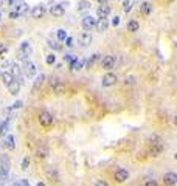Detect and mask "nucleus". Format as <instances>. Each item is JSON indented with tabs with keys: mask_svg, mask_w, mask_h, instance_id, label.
I'll return each mask as SVG.
<instances>
[{
	"mask_svg": "<svg viewBox=\"0 0 177 186\" xmlns=\"http://www.w3.org/2000/svg\"><path fill=\"white\" fill-rule=\"evenodd\" d=\"M30 54H31V45H30V42L25 41V42L20 44V48L17 50V59L19 61H27Z\"/></svg>",
	"mask_w": 177,
	"mask_h": 186,
	"instance_id": "obj_1",
	"label": "nucleus"
},
{
	"mask_svg": "<svg viewBox=\"0 0 177 186\" xmlns=\"http://www.w3.org/2000/svg\"><path fill=\"white\" fill-rule=\"evenodd\" d=\"M163 149H165V146H163L162 141H152L149 144V155L151 157H160Z\"/></svg>",
	"mask_w": 177,
	"mask_h": 186,
	"instance_id": "obj_2",
	"label": "nucleus"
},
{
	"mask_svg": "<svg viewBox=\"0 0 177 186\" xmlns=\"http://www.w3.org/2000/svg\"><path fill=\"white\" fill-rule=\"evenodd\" d=\"M115 82H117V75L115 73H106L104 76H103V79H101V84H103V87H112V86H115Z\"/></svg>",
	"mask_w": 177,
	"mask_h": 186,
	"instance_id": "obj_3",
	"label": "nucleus"
},
{
	"mask_svg": "<svg viewBox=\"0 0 177 186\" xmlns=\"http://www.w3.org/2000/svg\"><path fill=\"white\" fill-rule=\"evenodd\" d=\"M39 123H41V126H44V127H50V126L53 124V116H51V113L41 112V113H39Z\"/></svg>",
	"mask_w": 177,
	"mask_h": 186,
	"instance_id": "obj_4",
	"label": "nucleus"
},
{
	"mask_svg": "<svg viewBox=\"0 0 177 186\" xmlns=\"http://www.w3.org/2000/svg\"><path fill=\"white\" fill-rule=\"evenodd\" d=\"M23 73H25V76H27V78H30V79L36 75V65H34L33 62H30L28 59L25 61V65H23Z\"/></svg>",
	"mask_w": 177,
	"mask_h": 186,
	"instance_id": "obj_5",
	"label": "nucleus"
},
{
	"mask_svg": "<svg viewBox=\"0 0 177 186\" xmlns=\"http://www.w3.org/2000/svg\"><path fill=\"white\" fill-rule=\"evenodd\" d=\"M95 23H96V19L92 17V16H84L83 20H81V25L86 31H90L92 28H95Z\"/></svg>",
	"mask_w": 177,
	"mask_h": 186,
	"instance_id": "obj_6",
	"label": "nucleus"
},
{
	"mask_svg": "<svg viewBox=\"0 0 177 186\" xmlns=\"http://www.w3.org/2000/svg\"><path fill=\"white\" fill-rule=\"evenodd\" d=\"M78 42H79V45L81 46H88L92 44V34L87 33V31L79 33V34H78Z\"/></svg>",
	"mask_w": 177,
	"mask_h": 186,
	"instance_id": "obj_7",
	"label": "nucleus"
},
{
	"mask_svg": "<svg viewBox=\"0 0 177 186\" xmlns=\"http://www.w3.org/2000/svg\"><path fill=\"white\" fill-rule=\"evenodd\" d=\"M101 65H103V68H106V70L114 68V67H115V56H112V54L104 56V57L101 59Z\"/></svg>",
	"mask_w": 177,
	"mask_h": 186,
	"instance_id": "obj_8",
	"label": "nucleus"
},
{
	"mask_svg": "<svg viewBox=\"0 0 177 186\" xmlns=\"http://www.w3.org/2000/svg\"><path fill=\"white\" fill-rule=\"evenodd\" d=\"M114 177H115V180H117L118 183H123V182H126V180L129 179V172H128L126 169H118V171H115Z\"/></svg>",
	"mask_w": 177,
	"mask_h": 186,
	"instance_id": "obj_9",
	"label": "nucleus"
},
{
	"mask_svg": "<svg viewBox=\"0 0 177 186\" xmlns=\"http://www.w3.org/2000/svg\"><path fill=\"white\" fill-rule=\"evenodd\" d=\"M31 16H33V19H42L45 16V6L44 5L34 6V8L31 9Z\"/></svg>",
	"mask_w": 177,
	"mask_h": 186,
	"instance_id": "obj_10",
	"label": "nucleus"
},
{
	"mask_svg": "<svg viewBox=\"0 0 177 186\" xmlns=\"http://www.w3.org/2000/svg\"><path fill=\"white\" fill-rule=\"evenodd\" d=\"M64 12H65V9H64L62 5H53V6L50 8V14H51L53 17H62Z\"/></svg>",
	"mask_w": 177,
	"mask_h": 186,
	"instance_id": "obj_11",
	"label": "nucleus"
},
{
	"mask_svg": "<svg viewBox=\"0 0 177 186\" xmlns=\"http://www.w3.org/2000/svg\"><path fill=\"white\" fill-rule=\"evenodd\" d=\"M96 14H98L99 19H106L110 14V8L106 3H101V6H98V9H96Z\"/></svg>",
	"mask_w": 177,
	"mask_h": 186,
	"instance_id": "obj_12",
	"label": "nucleus"
},
{
	"mask_svg": "<svg viewBox=\"0 0 177 186\" xmlns=\"http://www.w3.org/2000/svg\"><path fill=\"white\" fill-rule=\"evenodd\" d=\"M95 28H96V31H99V33L107 31V28H109V22H107V19H98L96 23H95Z\"/></svg>",
	"mask_w": 177,
	"mask_h": 186,
	"instance_id": "obj_13",
	"label": "nucleus"
},
{
	"mask_svg": "<svg viewBox=\"0 0 177 186\" xmlns=\"http://www.w3.org/2000/svg\"><path fill=\"white\" fill-rule=\"evenodd\" d=\"M84 68V61L83 59H73L72 62H70V70L72 71H79V70H83Z\"/></svg>",
	"mask_w": 177,
	"mask_h": 186,
	"instance_id": "obj_14",
	"label": "nucleus"
},
{
	"mask_svg": "<svg viewBox=\"0 0 177 186\" xmlns=\"http://www.w3.org/2000/svg\"><path fill=\"white\" fill-rule=\"evenodd\" d=\"M163 182H165L166 185H169V186L176 185V183H177L176 172H166V174H165V177H163Z\"/></svg>",
	"mask_w": 177,
	"mask_h": 186,
	"instance_id": "obj_15",
	"label": "nucleus"
},
{
	"mask_svg": "<svg viewBox=\"0 0 177 186\" xmlns=\"http://www.w3.org/2000/svg\"><path fill=\"white\" fill-rule=\"evenodd\" d=\"M101 59V54L99 53H95V54H92V57H88L87 61H84V68H90L95 62H98Z\"/></svg>",
	"mask_w": 177,
	"mask_h": 186,
	"instance_id": "obj_16",
	"label": "nucleus"
},
{
	"mask_svg": "<svg viewBox=\"0 0 177 186\" xmlns=\"http://www.w3.org/2000/svg\"><path fill=\"white\" fill-rule=\"evenodd\" d=\"M19 90H20V82L19 81H11L9 84H8V92L11 93V95H17L19 93Z\"/></svg>",
	"mask_w": 177,
	"mask_h": 186,
	"instance_id": "obj_17",
	"label": "nucleus"
},
{
	"mask_svg": "<svg viewBox=\"0 0 177 186\" xmlns=\"http://www.w3.org/2000/svg\"><path fill=\"white\" fill-rule=\"evenodd\" d=\"M14 9L19 12V16H22V14L28 12V6H27V3H23V2H16V5H14Z\"/></svg>",
	"mask_w": 177,
	"mask_h": 186,
	"instance_id": "obj_18",
	"label": "nucleus"
},
{
	"mask_svg": "<svg viewBox=\"0 0 177 186\" xmlns=\"http://www.w3.org/2000/svg\"><path fill=\"white\" fill-rule=\"evenodd\" d=\"M140 11H141V14L149 16V14H151V11H152V5H151V3H148V2H143V3L140 5Z\"/></svg>",
	"mask_w": 177,
	"mask_h": 186,
	"instance_id": "obj_19",
	"label": "nucleus"
},
{
	"mask_svg": "<svg viewBox=\"0 0 177 186\" xmlns=\"http://www.w3.org/2000/svg\"><path fill=\"white\" fill-rule=\"evenodd\" d=\"M138 30H140V23H138L135 19H132V20H129V22H128V31L135 33V31H138Z\"/></svg>",
	"mask_w": 177,
	"mask_h": 186,
	"instance_id": "obj_20",
	"label": "nucleus"
},
{
	"mask_svg": "<svg viewBox=\"0 0 177 186\" xmlns=\"http://www.w3.org/2000/svg\"><path fill=\"white\" fill-rule=\"evenodd\" d=\"M2 81H3V84H9L11 81H14V76H13V73L11 71H3L2 73Z\"/></svg>",
	"mask_w": 177,
	"mask_h": 186,
	"instance_id": "obj_21",
	"label": "nucleus"
},
{
	"mask_svg": "<svg viewBox=\"0 0 177 186\" xmlns=\"http://www.w3.org/2000/svg\"><path fill=\"white\" fill-rule=\"evenodd\" d=\"M14 141H16V140H14V137H13V135H8V137L5 138V147L13 150V149L16 147V143H14Z\"/></svg>",
	"mask_w": 177,
	"mask_h": 186,
	"instance_id": "obj_22",
	"label": "nucleus"
},
{
	"mask_svg": "<svg viewBox=\"0 0 177 186\" xmlns=\"http://www.w3.org/2000/svg\"><path fill=\"white\" fill-rule=\"evenodd\" d=\"M90 2H87V0H81V2H78V11L81 12V11H87V9H90Z\"/></svg>",
	"mask_w": 177,
	"mask_h": 186,
	"instance_id": "obj_23",
	"label": "nucleus"
},
{
	"mask_svg": "<svg viewBox=\"0 0 177 186\" xmlns=\"http://www.w3.org/2000/svg\"><path fill=\"white\" fill-rule=\"evenodd\" d=\"M56 36H58V41H59V42H62V41H65V37H67L68 34H67V31H65L64 28H61V30H58Z\"/></svg>",
	"mask_w": 177,
	"mask_h": 186,
	"instance_id": "obj_24",
	"label": "nucleus"
},
{
	"mask_svg": "<svg viewBox=\"0 0 177 186\" xmlns=\"http://www.w3.org/2000/svg\"><path fill=\"white\" fill-rule=\"evenodd\" d=\"M8 127H9V118L5 120V121L2 123V126H0V135L6 134V132H8Z\"/></svg>",
	"mask_w": 177,
	"mask_h": 186,
	"instance_id": "obj_25",
	"label": "nucleus"
},
{
	"mask_svg": "<svg viewBox=\"0 0 177 186\" xmlns=\"http://www.w3.org/2000/svg\"><path fill=\"white\" fill-rule=\"evenodd\" d=\"M48 46H51L53 50H61L62 48V45L58 41H54V39H48Z\"/></svg>",
	"mask_w": 177,
	"mask_h": 186,
	"instance_id": "obj_26",
	"label": "nucleus"
},
{
	"mask_svg": "<svg viewBox=\"0 0 177 186\" xmlns=\"http://www.w3.org/2000/svg\"><path fill=\"white\" fill-rule=\"evenodd\" d=\"M11 73H13V76H17V78H20V75H22V70H20V67H19V65H13V70H11Z\"/></svg>",
	"mask_w": 177,
	"mask_h": 186,
	"instance_id": "obj_27",
	"label": "nucleus"
},
{
	"mask_svg": "<svg viewBox=\"0 0 177 186\" xmlns=\"http://www.w3.org/2000/svg\"><path fill=\"white\" fill-rule=\"evenodd\" d=\"M45 61H47V64H48V65H53V64L56 62V56H54V53H50V54L47 56V59H45Z\"/></svg>",
	"mask_w": 177,
	"mask_h": 186,
	"instance_id": "obj_28",
	"label": "nucleus"
},
{
	"mask_svg": "<svg viewBox=\"0 0 177 186\" xmlns=\"http://www.w3.org/2000/svg\"><path fill=\"white\" fill-rule=\"evenodd\" d=\"M131 9H132V5H131V2H129V0H126V2H124V5H123V11H124V12H129Z\"/></svg>",
	"mask_w": 177,
	"mask_h": 186,
	"instance_id": "obj_29",
	"label": "nucleus"
},
{
	"mask_svg": "<svg viewBox=\"0 0 177 186\" xmlns=\"http://www.w3.org/2000/svg\"><path fill=\"white\" fill-rule=\"evenodd\" d=\"M11 186H30V183H28L27 180H17V182H14Z\"/></svg>",
	"mask_w": 177,
	"mask_h": 186,
	"instance_id": "obj_30",
	"label": "nucleus"
},
{
	"mask_svg": "<svg viewBox=\"0 0 177 186\" xmlns=\"http://www.w3.org/2000/svg\"><path fill=\"white\" fill-rule=\"evenodd\" d=\"M22 105H23V102H22V101H16V102H14V104H13V105L9 107V110H16V109H20Z\"/></svg>",
	"mask_w": 177,
	"mask_h": 186,
	"instance_id": "obj_31",
	"label": "nucleus"
},
{
	"mask_svg": "<svg viewBox=\"0 0 177 186\" xmlns=\"http://www.w3.org/2000/svg\"><path fill=\"white\" fill-rule=\"evenodd\" d=\"M28 166H30V160H28V158H23V160H22V169L27 171Z\"/></svg>",
	"mask_w": 177,
	"mask_h": 186,
	"instance_id": "obj_32",
	"label": "nucleus"
},
{
	"mask_svg": "<svg viewBox=\"0 0 177 186\" xmlns=\"http://www.w3.org/2000/svg\"><path fill=\"white\" fill-rule=\"evenodd\" d=\"M47 157V150L45 149H39L38 150V158H45Z\"/></svg>",
	"mask_w": 177,
	"mask_h": 186,
	"instance_id": "obj_33",
	"label": "nucleus"
},
{
	"mask_svg": "<svg viewBox=\"0 0 177 186\" xmlns=\"http://www.w3.org/2000/svg\"><path fill=\"white\" fill-rule=\"evenodd\" d=\"M65 45H67V46H70V48H72V46L75 45V44H73V39L67 36V37H65Z\"/></svg>",
	"mask_w": 177,
	"mask_h": 186,
	"instance_id": "obj_34",
	"label": "nucleus"
},
{
	"mask_svg": "<svg viewBox=\"0 0 177 186\" xmlns=\"http://www.w3.org/2000/svg\"><path fill=\"white\" fill-rule=\"evenodd\" d=\"M44 75H41V76H39V78H38V81H36V86H34V89H38V86H39V84H42V81H44Z\"/></svg>",
	"mask_w": 177,
	"mask_h": 186,
	"instance_id": "obj_35",
	"label": "nucleus"
},
{
	"mask_svg": "<svg viewBox=\"0 0 177 186\" xmlns=\"http://www.w3.org/2000/svg\"><path fill=\"white\" fill-rule=\"evenodd\" d=\"M95 186H109V185H107V182H104V180H98V182L95 183Z\"/></svg>",
	"mask_w": 177,
	"mask_h": 186,
	"instance_id": "obj_36",
	"label": "nucleus"
},
{
	"mask_svg": "<svg viewBox=\"0 0 177 186\" xmlns=\"http://www.w3.org/2000/svg\"><path fill=\"white\" fill-rule=\"evenodd\" d=\"M144 186H159V185H157V182H154V180H148V182L144 183Z\"/></svg>",
	"mask_w": 177,
	"mask_h": 186,
	"instance_id": "obj_37",
	"label": "nucleus"
},
{
	"mask_svg": "<svg viewBox=\"0 0 177 186\" xmlns=\"http://www.w3.org/2000/svg\"><path fill=\"white\" fill-rule=\"evenodd\" d=\"M9 17H11V19H17V17H19V12H17V11H11V12H9Z\"/></svg>",
	"mask_w": 177,
	"mask_h": 186,
	"instance_id": "obj_38",
	"label": "nucleus"
},
{
	"mask_svg": "<svg viewBox=\"0 0 177 186\" xmlns=\"http://www.w3.org/2000/svg\"><path fill=\"white\" fill-rule=\"evenodd\" d=\"M64 59H65L67 62H72L75 57H73V54H65V56H64Z\"/></svg>",
	"mask_w": 177,
	"mask_h": 186,
	"instance_id": "obj_39",
	"label": "nucleus"
},
{
	"mask_svg": "<svg viewBox=\"0 0 177 186\" xmlns=\"http://www.w3.org/2000/svg\"><path fill=\"white\" fill-rule=\"evenodd\" d=\"M126 84H135V78H134V76L126 78Z\"/></svg>",
	"mask_w": 177,
	"mask_h": 186,
	"instance_id": "obj_40",
	"label": "nucleus"
},
{
	"mask_svg": "<svg viewBox=\"0 0 177 186\" xmlns=\"http://www.w3.org/2000/svg\"><path fill=\"white\" fill-rule=\"evenodd\" d=\"M118 23H120V17H118V16H115V19L112 20V25H114V27H117Z\"/></svg>",
	"mask_w": 177,
	"mask_h": 186,
	"instance_id": "obj_41",
	"label": "nucleus"
},
{
	"mask_svg": "<svg viewBox=\"0 0 177 186\" xmlns=\"http://www.w3.org/2000/svg\"><path fill=\"white\" fill-rule=\"evenodd\" d=\"M96 2H98V3H106L107 0H96Z\"/></svg>",
	"mask_w": 177,
	"mask_h": 186,
	"instance_id": "obj_42",
	"label": "nucleus"
},
{
	"mask_svg": "<svg viewBox=\"0 0 177 186\" xmlns=\"http://www.w3.org/2000/svg\"><path fill=\"white\" fill-rule=\"evenodd\" d=\"M36 186H45V183H42V182H39V183H38Z\"/></svg>",
	"mask_w": 177,
	"mask_h": 186,
	"instance_id": "obj_43",
	"label": "nucleus"
},
{
	"mask_svg": "<svg viewBox=\"0 0 177 186\" xmlns=\"http://www.w3.org/2000/svg\"><path fill=\"white\" fill-rule=\"evenodd\" d=\"M2 16H3V14H2V11H0V20H2Z\"/></svg>",
	"mask_w": 177,
	"mask_h": 186,
	"instance_id": "obj_44",
	"label": "nucleus"
}]
</instances>
